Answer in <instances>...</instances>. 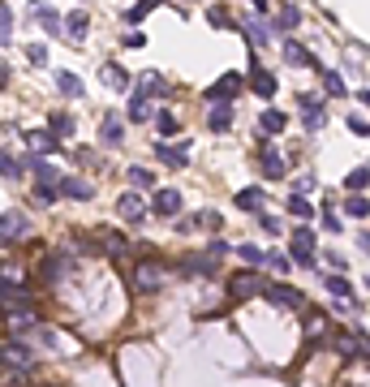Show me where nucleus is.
I'll list each match as a JSON object with an SVG mask.
<instances>
[{"label": "nucleus", "instance_id": "obj_5", "mask_svg": "<svg viewBox=\"0 0 370 387\" xmlns=\"http://www.w3.org/2000/svg\"><path fill=\"white\" fill-rule=\"evenodd\" d=\"M267 301L276 310H306V297L293 284H267Z\"/></svg>", "mask_w": 370, "mask_h": 387}, {"label": "nucleus", "instance_id": "obj_36", "mask_svg": "<svg viewBox=\"0 0 370 387\" xmlns=\"http://www.w3.org/2000/svg\"><path fill=\"white\" fill-rule=\"evenodd\" d=\"M207 22L215 26V31H237V17H233L229 9H211V13H207Z\"/></svg>", "mask_w": 370, "mask_h": 387}, {"label": "nucleus", "instance_id": "obj_10", "mask_svg": "<svg viewBox=\"0 0 370 387\" xmlns=\"http://www.w3.org/2000/svg\"><path fill=\"white\" fill-rule=\"evenodd\" d=\"M181 190H155L151 194V215H181Z\"/></svg>", "mask_w": 370, "mask_h": 387}, {"label": "nucleus", "instance_id": "obj_50", "mask_svg": "<svg viewBox=\"0 0 370 387\" xmlns=\"http://www.w3.org/2000/svg\"><path fill=\"white\" fill-rule=\"evenodd\" d=\"M323 228L327 232H340V215L332 211V202H323Z\"/></svg>", "mask_w": 370, "mask_h": 387}, {"label": "nucleus", "instance_id": "obj_32", "mask_svg": "<svg viewBox=\"0 0 370 387\" xmlns=\"http://www.w3.org/2000/svg\"><path fill=\"white\" fill-rule=\"evenodd\" d=\"M155 134H160V138H177V134H181L177 116H172V112H155Z\"/></svg>", "mask_w": 370, "mask_h": 387}, {"label": "nucleus", "instance_id": "obj_45", "mask_svg": "<svg viewBox=\"0 0 370 387\" xmlns=\"http://www.w3.org/2000/svg\"><path fill=\"white\" fill-rule=\"evenodd\" d=\"M0 35H5V43L13 39V9L9 5H0Z\"/></svg>", "mask_w": 370, "mask_h": 387}, {"label": "nucleus", "instance_id": "obj_48", "mask_svg": "<svg viewBox=\"0 0 370 387\" xmlns=\"http://www.w3.org/2000/svg\"><path fill=\"white\" fill-rule=\"evenodd\" d=\"M245 35H250V43H259V47L271 39V31H267V26H259V22H250V26H245Z\"/></svg>", "mask_w": 370, "mask_h": 387}, {"label": "nucleus", "instance_id": "obj_23", "mask_svg": "<svg viewBox=\"0 0 370 387\" xmlns=\"http://www.w3.org/2000/svg\"><path fill=\"white\" fill-rule=\"evenodd\" d=\"M22 138H26V146H35V151H56V134L52 129H22Z\"/></svg>", "mask_w": 370, "mask_h": 387}, {"label": "nucleus", "instance_id": "obj_24", "mask_svg": "<svg viewBox=\"0 0 370 387\" xmlns=\"http://www.w3.org/2000/svg\"><path fill=\"white\" fill-rule=\"evenodd\" d=\"M5 310H31V293L26 289H13V275H5Z\"/></svg>", "mask_w": 370, "mask_h": 387}, {"label": "nucleus", "instance_id": "obj_31", "mask_svg": "<svg viewBox=\"0 0 370 387\" xmlns=\"http://www.w3.org/2000/svg\"><path fill=\"white\" fill-rule=\"evenodd\" d=\"M95 237H100V250H104V254H121V250H125V237L112 232V228H100Z\"/></svg>", "mask_w": 370, "mask_h": 387}, {"label": "nucleus", "instance_id": "obj_43", "mask_svg": "<svg viewBox=\"0 0 370 387\" xmlns=\"http://www.w3.org/2000/svg\"><path fill=\"white\" fill-rule=\"evenodd\" d=\"M366 185H370V168H353L344 176V190H366Z\"/></svg>", "mask_w": 370, "mask_h": 387}, {"label": "nucleus", "instance_id": "obj_51", "mask_svg": "<svg viewBox=\"0 0 370 387\" xmlns=\"http://www.w3.org/2000/svg\"><path fill=\"white\" fill-rule=\"evenodd\" d=\"M26 56H31V65H47V47H43V43H31Z\"/></svg>", "mask_w": 370, "mask_h": 387}, {"label": "nucleus", "instance_id": "obj_21", "mask_svg": "<svg viewBox=\"0 0 370 387\" xmlns=\"http://www.w3.org/2000/svg\"><path fill=\"white\" fill-rule=\"evenodd\" d=\"M52 77H56L61 95H69V99H82V95H86V86H82V77H78V73H69V69H56Z\"/></svg>", "mask_w": 370, "mask_h": 387}, {"label": "nucleus", "instance_id": "obj_13", "mask_svg": "<svg viewBox=\"0 0 370 387\" xmlns=\"http://www.w3.org/2000/svg\"><path fill=\"white\" fill-rule=\"evenodd\" d=\"M61 194L73 198V202H91V198H95L91 181H82V176H61Z\"/></svg>", "mask_w": 370, "mask_h": 387}, {"label": "nucleus", "instance_id": "obj_26", "mask_svg": "<svg viewBox=\"0 0 370 387\" xmlns=\"http://www.w3.org/2000/svg\"><path fill=\"white\" fill-rule=\"evenodd\" d=\"M121 138H125V125H121V116H104L100 142H104V146H121Z\"/></svg>", "mask_w": 370, "mask_h": 387}, {"label": "nucleus", "instance_id": "obj_8", "mask_svg": "<svg viewBox=\"0 0 370 387\" xmlns=\"http://www.w3.org/2000/svg\"><path fill=\"white\" fill-rule=\"evenodd\" d=\"M146 211H151V206H146L138 194H121V198H116V215L125 220V224H142V220H146Z\"/></svg>", "mask_w": 370, "mask_h": 387}, {"label": "nucleus", "instance_id": "obj_4", "mask_svg": "<svg viewBox=\"0 0 370 387\" xmlns=\"http://www.w3.org/2000/svg\"><path fill=\"white\" fill-rule=\"evenodd\" d=\"M298 108H302V121H306V129H310V134H314V129H323V121H327V108H323V99H318V95L302 91V95H298Z\"/></svg>", "mask_w": 370, "mask_h": 387}, {"label": "nucleus", "instance_id": "obj_33", "mask_svg": "<svg viewBox=\"0 0 370 387\" xmlns=\"http://www.w3.org/2000/svg\"><path fill=\"white\" fill-rule=\"evenodd\" d=\"M323 91H327V99H340V95H349V91H344V77H340L336 69H323Z\"/></svg>", "mask_w": 370, "mask_h": 387}, {"label": "nucleus", "instance_id": "obj_1", "mask_svg": "<svg viewBox=\"0 0 370 387\" xmlns=\"http://www.w3.org/2000/svg\"><path fill=\"white\" fill-rule=\"evenodd\" d=\"M259 293H267V284L259 280V267H250V271H233V275H229V297H233V301L259 297Z\"/></svg>", "mask_w": 370, "mask_h": 387}, {"label": "nucleus", "instance_id": "obj_11", "mask_svg": "<svg viewBox=\"0 0 370 387\" xmlns=\"http://www.w3.org/2000/svg\"><path fill=\"white\" fill-rule=\"evenodd\" d=\"M241 86H245L241 73H224V77H219V82L207 91V99H211V103H229L233 95H241Z\"/></svg>", "mask_w": 370, "mask_h": 387}, {"label": "nucleus", "instance_id": "obj_58", "mask_svg": "<svg viewBox=\"0 0 370 387\" xmlns=\"http://www.w3.org/2000/svg\"><path fill=\"white\" fill-rule=\"evenodd\" d=\"M366 289H370V280H366Z\"/></svg>", "mask_w": 370, "mask_h": 387}, {"label": "nucleus", "instance_id": "obj_42", "mask_svg": "<svg viewBox=\"0 0 370 387\" xmlns=\"http://www.w3.org/2000/svg\"><path fill=\"white\" fill-rule=\"evenodd\" d=\"M344 125H349V134H357V138H370V121H366L362 112H349V116H344Z\"/></svg>", "mask_w": 370, "mask_h": 387}, {"label": "nucleus", "instance_id": "obj_35", "mask_svg": "<svg viewBox=\"0 0 370 387\" xmlns=\"http://www.w3.org/2000/svg\"><path fill=\"white\" fill-rule=\"evenodd\" d=\"M298 22H302V9H298V5H284V9L276 13V31H293Z\"/></svg>", "mask_w": 370, "mask_h": 387}, {"label": "nucleus", "instance_id": "obj_39", "mask_svg": "<svg viewBox=\"0 0 370 387\" xmlns=\"http://www.w3.org/2000/svg\"><path fill=\"white\" fill-rule=\"evenodd\" d=\"M288 215H298V220H310V215H314V206H310L302 194H288Z\"/></svg>", "mask_w": 370, "mask_h": 387}, {"label": "nucleus", "instance_id": "obj_49", "mask_svg": "<svg viewBox=\"0 0 370 387\" xmlns=\"http://www.w3.org/2000/svg\"><path fill=\"white\" fill-rule=\"evenodd\" d=\"M259 228H263V232H271V237H276V232H284V228H280V220H276V215H267V211H259Z\"/></svg>", "mask_w": 370, "mask_h": 387}, {"label": "nucleus", "instance_id": "obj_55", "mask_svg": "<svg viewBox=\"0 0 370 387\" xmlns=\"http://www.w3.org/2000/svg\"><path fill=\"white\" fill-rule=\"evenodd\" d=\"M357 245H362V254H370V232H357Z\"/></svg>", "mask_w": 370, "mask_h": 387}, {"label": "nucleus", "instance_id": "obj_15", "mask_svg": "<svg viewBox=\"0 0 370 387\" xmlns=\"http://www.w3.org/2000/svg\"><path fill=\"white\" fill-rule=\"evenodd\" d=\"M250 86H254V95H263V99L276 95V77H271L267 69H259V56L250 61Z\"/></svg>", "mask_w": 370, "mask_h": 387}, {"label": "nucleus", "instance_id": "obj_16", "mask_svg": "<svg viewBox=\"0 0 370 387\" xmlns=\"http://www.w3.org/2000/svg\"><path fill=\"white\" fill-rule=\"evenodd\" d=\"M65 35H69L73 43H82V39L91 35V17H86V9H73V13L65 17Z\"/></svg>", "mask_w": 370, "mask_h": 387}, {"label": "nucleus", "instance_id": "obj_20", "mask_svg": "<svg viewBox=\"0 0 370 387\" xmlns=\"http://www.w3.org/2000/svg\"><path fill=\"white\" fill-rule=\"evenodd\" d=\"M0 237H5V245L22 241V237H26V215H22V211H5V232H0Z\"/></svg>", "mask_w": 370, "mask_h": 387}, {"label": "nucleus", "instance_id": "obj_52", "mask_svg": "<svg viewBox=\"0 0 370 387\" xmlns=\"http://www.w3.org/2000/svg\"><path fill=\"white\" fill-rule=\"evenodd\" d=\"M207 254H215V258H219V254H229V241H224V237H215V241H211V250H207Z\"/></svg>", "mask_w": 370, "mask_h": 387}, {"label": "nucleus", "instance_id": "obj_17", "mask_svg": "<svg viewBox=\"0 0 370 387\" xmlns=\"http://www.w3.org/2000/svg\"><path fill=\"white\" fill-rule=\"evenodd\" d=\"M284 61H288V65H298V69H306V65H310V69H318V73H323V69H327V65H318V61L310 56V52H306L302 43H293V39L284 43Z\"/></svg>", "mask_w": 370, "mask_h": 387}, {"label": "nucleus", "instance_id": "obj_14", "mask_svg": "<svg viewBox=\"0 0 370 387\" xmlns=\"http://www.w3.org/2000/svg\"><path fill=\"white\" fill-rule=\"evenodd\" d=\"M35 22H39V26H43V31L52 35V39H56V35H65V17H61L56 9H47V5H39V0H35Z\"/></svg>", "mask_w": 370, "mask_h": 387}, {"label": "nucleus", "instance_id": "obj_25", "mask_svg": "<svg viewBox=\"0 0 370 387\" xmlns=\"http://www.w3.org/2000/svg\"><path fill=\"white\" fill-rule=\"evenodd\" d=\"M284 125H288V116H284V112H276V108H267V112L259 116L263 138H276V134H284Z\"/></svg>", "mask_w": 370, "mask_h": 387}, {"label": "nucleus", "instance_id": "obj_2", "mask_svg": "<svg viewBox=\"0 0 370 387\" xmlns=\"http://www.w3.org/2000/svg\"><path fill=\"white\" fill-rule=\"evenodd\" d=\"M164 280H168V267H164V263H155V258H146V263H138V267H134V284H138L142 293L164 289Z\"/></svg>", "mask_w": 370, "mask_h": 387}, {"label": "nucleus", "instance_id": "obj_54", "mask_svg": "<svg viewBox=\"0 0 370 387\" xmlns=\"http://www.w3.org/2000/svg\"><path fill=\"white\" fill-rule=\"evenodd\" d=\"M142 43H146L142 31H130V35H125V47H142Z\"/></svg>", "mask_w": 370, "mask_h": 387}, {"label": "nucleus", "instance_id": "obj_38", "mask_svg": "<svg viewBox=\"0 0 370 387\" xmlns=\"http://www.w3.org/2000/svg\"><path fill=\"white\" fill-rule=\"evenodd\" d=\"M47 129H52L56 138H73V116H65V112H56L52 121H47Z\"/></svg>", "mask_w": 370, "mask_h": 387}, {"label": "nucleus", "instance_id": "obj_44", "mask_svg": "<svg viewBox=\"0 0 370 387\" xmlns=\"http://www.w3.org/2000/svg\"><path fill=\"white\" fill-rule=\"evenodd\" d=\"M0 172H5V181H17V176H22V164L13 160V155H9V151H5V155H0Z\"/></svg>", "mask_w": 370, "mask_h": 387}, {"label": "nucleus", "instance_id": "obj_6", "mask_svg": "<svg viewBox=\"0 0 370 387\" xmlns=\"http://www.w3.org/2000/svg\"><path fill=\"white\" fill-rule=\"evenodd\" d=\"M138 91L134 95H146V99H168L172 91H168V77L164 73H155V69H146V73H138V82H134Z\"/></svg>", "mask_w": 370, "mask_h": 387}, {"label": "nucleus", "instance_id": "obj_56", "mask_svg": "<svg viewBox=\"0 0 370 387\" xmlns=\"http://www.w3.org/2000/svg\"><path fill=\"white\" fill-rule=\"evenodd\" d=\"M267 5H271V0H254V9H259V13H267Z\"/></svg>", "mask_w": 370, "mask_h": 387}, {"label": "nucleus", "instance_id": "obj_40", "mask_svg": "<svg viewBox=\"0 0 370 387\" xmlns=\"http://www.w3.org/2000/svg\"><path fill=\"white\" fill-rule=\"evenodd\" d=\"M237 254H241V258H245V263H250V267H263V263H267V254H263V250H259L254 241H245V245H237Z\"/></svg>", "mask_w": 370, "mask_h": 387}, {"label": "nucleus", "instance_id": "obj_9", "mask_svg": "<svg viewBox=\"0 0 370 387\" xmlns=\"http://www.w3.org/2000/svg\"><path fill=\"white\" fill-rule=\"evenodd\" d=\"M155 160H164L168 168H185L190 164V142H177V146H172V142H155Z\"/></svg>", "mask_w": 370, "mask_h": 387}, {"label": "nucleus", "instance_id": "obj_22", "mask_svg": "<svg viewBox=\"0 0 370 387\" xmlns=\"http://www.w3.org/2000/svg\"><path fill=\"white\" fill-rule=\"evenodd\" d=\"M233 202L241 206V211H250V215H259V211H263V206H267V194H263L259 185H250V190H241V194H237Z\"/></svg>", "mask_w": 370, "mask_h": 387}, {"label": "nucleus", "instance_id": "obj_19", "mask_svg": "<svg viewBox=\"0 0 370 387\" xmlns=\"http://www.w3.org/2000/svg\"><path fill=\"white\" fill-rule=\"evenodd\" d=\"M181 271H185V275H203V280H211L219 267H215V254H199V258H185Z\"/></svg>", "mask_w": 370, "mask_h": 387}, {"label": "nucleus", "instance_id": "obj_57", "mask_svg": "<svg viewBox=\"0 0 370 387\" xmlns=\"http://www.w3.org/2000/svg\"><path fill=\"white\" fill-rule=\"evenodd\" d=\"M357 99H362V103H366V108H370V91H357Z\"/></svg>", "mask_w": 370, "mask_h": 387}, {"label": "nucleus", "instance_id": "obj_34", "mask_svg": "<svg viewBox=\"0 0 370 387\" xmlns=\"http://www.w3.org/2000/svg\"><path fill=\"white\" fill-rule=\"evenodd\" d=\"M344 215H353V220H370V202H366V198H357V194H349V198H344Z\"/></svg>", "mask_w": 370, "mask_h": 387}, {"label": "nucleus", "instance_id": "obj_53", "mask_svg": "<svg viewBox=\"0 0 370 387\" xmlns=\"http://www.w3.org/2000/svg\"><path fill=\"white\" fill-rule=\"evenodd\" d=\"M73 160L86 164V160H95V151H91V146H78V151H73Z\"/></svg>", "mask_w": 370, "mask_h": 387}, {"label": "nucleus", "instance_id": "obj_28", "mask_svg": "<svg viewBox=\"0 0 370 387\" xmlns=\"http://www.w3.org/2000/svg\"><path fill=\"white\" fill-rule=\"evenodd\" d=\"M323 289H327L332 297H344V301H353V284L344 280L340 271H336V275H323Z\"/></svg>", "mask_w": 370, "mask_h": 387}, {"label": "nucleus", "instance_id": "obj_37", "mask_svg": "<svg viewBox=\"0 0 370 387\" xmlns=\"http://www.w3.org/2000/svg\"><path fill=\"white\" fill-rule=\"evenodd\" d=\"M130 121H138V125L151 121V103H146V95H134L130 99Z\"/></svg>", "mask_w": 370, "mask_h": 387}, {"label": "nucleus", "instance_id": "obj_27", "mask_svg": "<svg viewBox=\"0 0 370 387\" xmlns=\"http://www.w3.org/2000/svg\"><path fill=\"white\" fill-rule=\"evenodd\" d=\"M207 125L215 129V134H229V129H233V108H229V103H215L211 116H207Z\"/></svg>", "mask_w": 370, "mask_h": 387}, {"label": "nucleus", "instance_id": "obj_47", "mask_svg": "<svg viewBox=\"0 0 370 387\" xmlns=\"http://www.w3.org/2000/svg\"><path fill=\"white\" fill-rule=\"evenodd\" d=\"M31 168H35V176H39V181H61V176H56V168L47 164V160H31Z\"/></svg>", "mask_w": 370, "mask_h": 387}, {"label": "nucleus", "instance_id": "obj_41", "mask_svg": "<svg viewBox=\"0 0 370 387\" xmlns=\"http://www.w3.org/2000/svg\"><path fill=\"white\" fill-rule=\"evenodd\" d=\"M155 5H164V0H138V5H134V9H130V13H125V22H130V26H138V22H142V17H146V13H151V9H155Z\"/></svg>", "mask_w": 370, "mask_h": 387}, {"label": "nucleus", "instance_id": "obj_18", "mask_svg": "<svg viewBox=\"0 0 370 387\" xmlns=\"http://www.w3.org/2000/svg\"><path fill=\"white\" fill-rule=\"evenodd\" d=\"M100 77H104V86H112V91H130V73L121 69L116 61H104L100 65Z\"/></svg>", "mask_w": 370, "mask_h": 387}, {"label": "nucleus", "instance_id": "obj_46", "mask_svg": "<svg viewBox=\"0 0 370 387\" xmlns=\"http://www.w3.org/2000/svg\"><path fill=\"white\" fill-rule=\"evenodd\" d=\"M267 267H276V271H288V267H293V254H280V250H271V254H267Z\"/></svg>", "mask_w": 370, "mask_h": 387}, {"label": "nucleus", "instance_id": "obj_12", "mask_svg": "<svg viewBox=\"0 0 370 387\" xmlns=\"http://www.w3.org/2000/svg\"><path fill=\"white\" fill-rule=\"evenodd\" d=\"M259 168H263L267 181H280V176H284V155H280L276 146L263 142V146H259Z\"/></svg>", "mask_w": 370, "mask_h": 387}, {"label": "nucleus", "instance_id": "obj_30", "mask_svg": "<svg viewBox=\"0 0 370 387\" xmlns=\"http://www.w3.org/2000/svg\"><path fill=\"white\" fill-rule=\"evenodd\" d=\"M61 198V181H39V185H35V202L39 206H52Z\"/></svg>", "mask_w": 370, "mask_h": 387}, {"label": "nucleus", "instance_id": "obj_29", "mask_svg": "<svg viewBox=\"0 0 370 387\" xmlns=\"http://www.w3.org/2000/svg\"><path fill=\"white\" fill-rule=\"evenodd\" d=\"M125 181H130V185H142V190H155V172L142 168V164H130L125 168Z\"/></svg>", "mask_w": 370, "mask_h": 387}, {"label": "nucleus", "instance_id": "obj_3", "mask_svg": "<svg viewBox=\"0 0 370 387\" xmlns=\"http://www.w3.org/2000/svg\"><path fill=\"white\" fill-rule=\"evenodd\" d=\"M293 263L298 267H306V271H314L318 263H314V232L310 228H293Z\"/></svg>", "mask_w": 370, "mask_h": 387}, {"label": "nucleus", "instance_id": "obj_7", "mask_svg": "<svg viewBox=\"0 0 370 387\" xmlns=\"http://www.w3.org/2000/svg\"><path fill=\"white\" fill-rule=\"evenodd\" d=\"M73 271V263H69V254H43L39 258V275L47 280V284H56V280H65Z\"/></svg>", "mask_w": 370, "mask_h": 387}]
</instances>
